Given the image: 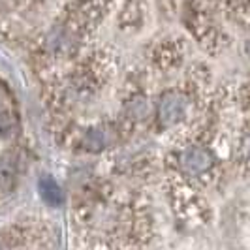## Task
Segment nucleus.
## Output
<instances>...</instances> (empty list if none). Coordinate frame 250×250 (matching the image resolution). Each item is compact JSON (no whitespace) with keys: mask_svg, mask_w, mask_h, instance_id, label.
I'll return each instance as SVG.
<instances>
[{"mask_svg":"<svg viewBox=\"0 0 250 250\" xmlns=\"http://www.w3.org/2000/svg\"><path fill=\"white\" fill-rule=\"evenodd\" d=\"M42 192H43V198L51 201V203H57V201L61 200V190H59V187L53 181H43L42 183Z\"/></svg>","mask_w":250,"mask_h":250,"instance_id":"1","label":"nucleus"}]
</instances>
